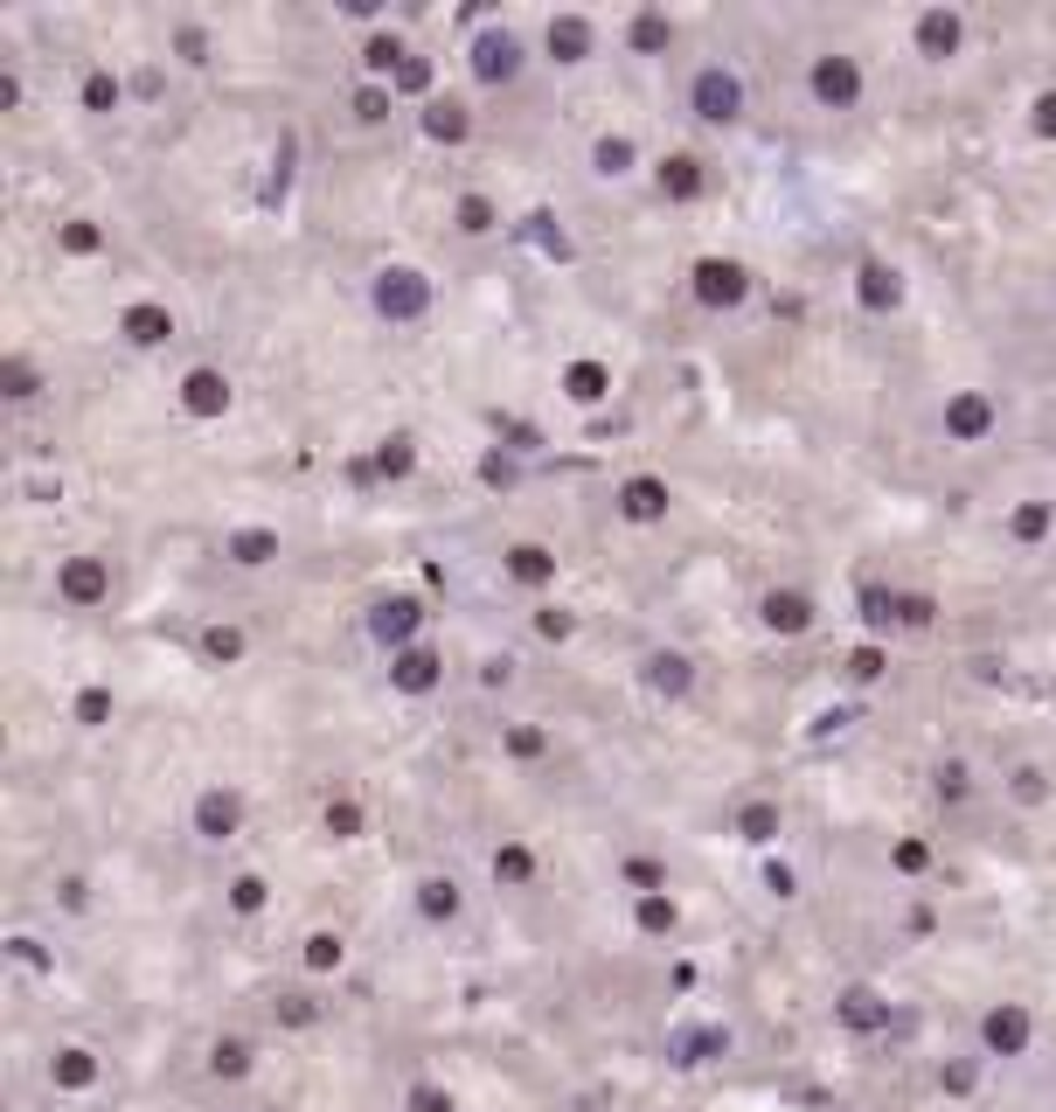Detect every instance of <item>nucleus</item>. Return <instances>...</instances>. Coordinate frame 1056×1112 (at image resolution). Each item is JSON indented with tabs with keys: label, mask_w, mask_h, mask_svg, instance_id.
<instances>
[{
	"label": "nucleus",
	"mask_w": 1056,
	"mask_h": 1112,
	"mask_svg": "<svg viewBox=\"0 0 1056 1112\" xmlns=\"http://www.w3.org/2000/svg\"><path fill=\"white\" fill-rule=\"evenodd\" d=\"M626 160H633L626 140H605V146H598V167H605V175H626Z\"/></svg>",
	"instance_id": "393cba45"
},
{
	"label": "nucleus",
	"mask_w": 1056,
	"mask_h": 1112,
	"mask_svg": "<svg viewBox=\"0 0 1056 1112\" xmlns=\"http://www.w3.org/2000/svg\"><path fill=\"white\" fill-rule=\"evenodd\" d=\"M424 911H452V890H445V883H424Z\"/></svg>",
	"instance_id": "4c0bfd02"
},
{
	"label": "nucleus",
	"mask_w": 1056,
	"mask_h": 1112,
	"mask_svg": "<svg viewBox=\"0 0 1056 1112\" xmlns=\"http://www.w3.org/2000/svg\"><path fill=\"white\" fill-rule=\"evenodd\" d=\"M125 334H132L140 348H160L167 334H175V320H167V307H132V313H125Z\"/></svg>",
	"instance_id": "9d476101"
},
{
	"label": "nucleus",
	"mask_w": 1056,
	"mask_h": 1112,
	"mask_svg": "<svg viewBox=\"0 0 1056 1112\" xmlns=\"http://www.w3.org/2000/svg\"><path fill=\"white\" fill-rule=\"evenodd\" d=\"M1015 536H1043V507H1022V515H1015Z\"/></svg>",
	"instance_id": "e433bc0d"
},
{
	"label": "nucleus",
	"mask_w": 1056,
	"mask_h": 1112,
	"mask_svg": "<svg viewBox=\"0 0 1056 1112\" xmlns=\"http://www.w3.org/2000/svg\"><path fill=\"white\" fill-rule=\"evenodd\" d=\"M63 243H70V251H91V243H98V230H91V223H70Z\"/></svg>",
	"instance_id": "f704fd0d"
},
{
	"label": "nucleus",
	"mask_w": 1056,
	"mask_h": 1112,
	"mask_svg": "<svg viewBox=\"0 0 1056 1112\" xmlns=\"http://www.w3.org/2000/svg\"><path fill=\"white\" fill-rule=\"evenodd\" d=\"M327 821H334V835H355V827H362V806H334Z\"/></svg>",
	"instance_id": "473e14b6"
},
{
	"label": "nucleus",
	"mask_w": 1056,
	"mask_h": 1112,
	"mask_svg": "<svg viewBox=\"0 0 1056 1112\" xmlns=\"http://www.w3.org/2000/svg\"><path fill=\"white\" fill-rule=\"evenodd\" d=\"M619 501H626V515H633V522H653L660 507H668V487H660V480H633Z\"/></svg>",
	"instance_id": "ddd939ff"
},
{
	"label": "nucleus",
	"mask_w": 1056,
	"mask_h": 1112,
	"mask_svg": "<svg viewBox=\"0 0 1056 1112\" xmlns=\"http://www.w3.org/2000/svg\"><path fill=\"white\" fill-rule=\"evenodd\" d=\"M418 1112H445V1099L439 1091H418Z\"/></svg>",
	"instance_id": "a19ab883"
},
{
	"label": "nucleus",
	"mask_w": 1056,
	"mask_h": 1112,
	"mask_svg": "<svg viewBox=\"0 0 1056 1112\" xmlns=\"http://www.w3.org/2000/svg\"><path fill=\"white\" fill-rule=\"evenodd\" d=\"M862 606H869V626H897V619H903L890 591H869V598H862Z\"/></svg>",
	"instance_id": "5701e85b"
},
{
	"label": "nucleus",
	"mask_w": 1056,
	"mask_h": 1112,
	"mask_svg": "<svg viewBox=\"0 0 1056 1112\" xmlns=\"http://www.w3.org/2000/svg\"><path fill=\"white\" fill-rule=\"evenodd\" d=\"M375 307L396 313V320L424 313V278H418V272H383V286H375Z\"/></svg>",
	"instance_id": "20e7f679"
},
{
	"label": "nucleus",
	"mask_w": 1056,
	"mask_h": 1112,
	"mask_svg": "<svg viewBox=\"0 0 1056 1112\" xmlns=\"http://www.w3.org/2000/svg\"><path fill=\"white\" fill-rule=\"evenodd\" d=\"M105 709H111V703H105V695H98V689H91V695H84V703H77V716H84V724H98V716H105Z\"/></svg>",
	"instance_id": "58836bf2"
},
{
	"label": "nucleus",
	"mask_w": 1056,
	"mask_h": 1112,
	"mask_svg": "<svg viewBox=\"0 0 1056 1112\" xmlns=\"http://www.w3.org/2000/svg\"><path fill=\"white\" fill-rule=\"evenodd\" d=\"M814 98L820 105H855L862 98V70L848 63V56H820L814 63Z\"/></svg>",
	"instance_id": "7ed1b4c3"
},
{
	"label": "nucleus",
	"mask_w": 1056,
	"mask_h": 1112,
	"mask_svg": "<svg viewBox=\"0 0 1056 1112\" xmlns=\"http://www.w3.org/2000/svg\"><path fill=\"white\" fill-rule=\"evenodd\" d=\"M765 626H779V633H806V626H814V606H806L800 591H771V598H765Z\"/></svg>",
	"instance_id": "0eeeda50"
},
{
	"label": "nucleus",
	"mask_w": 1056,
	"mask_h": 1112,
	"mask_svg": "<svg viewBox=\"0 0 1056 1112\" xmlns=\"http://www.w3.org/2000/svg\"><path fill=\"white\" fill-rule=\"evenodd\" d=\"M396 63H404V49H396V43H369V70H396Z\"/></svg>",
	"instance_id": "c85d7f7f"
},
{
	"label": "nucleus",
	"mask_w": 1056,
	"mask_h": 1112,
	"mask_svg": "<svg viewBox=\"0 0 1056 1112\" xmlns=\"http://www.w3.org/2000/svg\"><path fill=\"white\" fill-rule=\"evenodd\" d=\"M494 870L521 883V876H528V848H501V862H494Z\"/></svg>",
	"instance_id": "cd10ccee"
},
{
	"label": "nucleus",
	"mask_w": 1056,
	"mask_h": 1112,
	"mask_svg": "<svg viewBox=\"0 0 1056 1112\" xmlns=\"http://www.w3.org/2000/svg\"><path fill=\"white\" fill-rule=\"evenodd\" d=\"M550 49L563 56V63H577V56L591 49V28H584L577 14H571V22H550Z\"/></svg>",
	"instance_id": "2eb2a0df"
},
{
	"label": "nucleus",
	"mask_w": 1056,
	"mask_h": 1112,
	"mask_svg": "<svg viewBox=\"0 0 1056 1112\" xmlns=\"http://www.w3.org/2000/svg\"><path fill=\"white\" fill-rule=\"evenodd\" d=\"M987 425H994L987 397H952V404H946V431H952V439H980Z\"/></svg>",
	"instance_id": "6e6552de"
},
{
	"label": "nucleus",
	"mask_w": 1056,
	"mask_h": 1112,
	"mask_svg": "<svg viewBox=\"0 0 1056 1112\" xmlns=\"http://www.w3.org/2000/svg\"><path fill=\"white\" fill-rule=\"evenodd\" d=\"M272 550H278V542L264 536V529H251V536H237V542H230V557H237V563H264Z\"/></svg>",
	"instance_id": "4be33fe9"
},
{
	"label": "nucleus",
	"mask_w": 1056,
	"mask_h": 1112,
	"mask_svg": "<svg viewBox=\"0 0 1056 1112\" xmlns=\"http://www.w3.org/2000/svg\"><path fill=\"white\" fill-rule=\"evenodd\" d=\"M181 397H188V410H195V418H223V410H230V383H223L216 369H195Z\"/></svg>",
	"instance_id": "39448f33"
},
{
	"label": "nucleus",
	"mask_w": 1056,
	"mask_h": 1112,
	"mask_svg": "<svg viewBox=\"0 0 1056 1112\" xmlns=\"http://www.w3.org/2000/svg\"><path fill=\"white\" fill-rule=\"evenodd\" d=\"M507 751H515V758H536L542 738H536V730H515V738H507Z\"/></svg>",
	"instance_id": "c9c22d12"
},
{
	"label": "nucleus",
	"mask_w": 1056,
	"mask_h": 1112,
	"mask_svg": "<svg viewBox=\"0 0 1056 1112\" xmlns=\"http://www.w3.org/2000/svg\"><path fill=\"white\" fill-rule=\"evenodd\" d=\"M917 43H924V56H952V49H959V14L932 8V14L917 22Z\"/></svg>",
	"instance_id": "1a4fd4ad"
},
{
	"label": "nucleus",
	"mask_w": 1056,
	"mask_h": 1112,
	"mask_svg": "<svg viewBox=\"0 0 1056 1112\" xmlns=\"http://www.w3.org/2000/svg\"><path fill=\"white\" fill-rule=\"evenodd\" d=\"M571 397H577V404H598V397H605V369L577 362V369H571Z\"/></svg>",
	"instance_id": "aec40b11"
},
{
	"label": "nucleus",
	"mask_w": 1056,
	"mask_h": 1112,
	"mask_svg": "<svg viewBox=\"0 0 1056 1112\" xmlns=\"http://www.w3.org/2000/svg\"><path fill=\"white\" fill-rule=\"evenodd\" d=\"M737 111H744V84L730 77V70H703V77H695V119L730 125Z\"/></svg>",
	"instance_id": "f257e3e1"
},
{
	"label": "nucleus",
	"mask_w": 1056,
	"mask_h": 1112,
	"mask_svg": "<svg viewBox=\"0 0 1056 1112\" xmlns=\"http://www.w3.org/2000/svg\"><path fill=\"white\" fill-rule=\"evenodd\" d=\"M515 63H521L515 35H487L480 43V77H515Z\"/></svg>",
	"instance_id": "f8f14e48"
},
{
	"label": "nucleus",
	"mask_w": 1056,
	"mask_h": 1112,
	"mask_svg": "<svg viewBox=\"0 0 1056 1112\" xmlns=\"http://www.w3.org/2000/svg\"><path fill=\"white\" fill-rule=\"evenodd\" d=\"M1035 125H1043V133H1056V91H1049L1043 105H1035Z\"/></svg>",
	"instance_id": "ea45409f"
},
{
	"label": "nucleus",
	"mask_w": 1056,
	"mask_h": 1112,
	"mask_svg": "<svg viewBox=\"0 0 1056 1112\" xmlns=\"http://www.w3.org/2000/svg\"><path fill=\"white\" fill-rule=\"evenodd\" d=\"M660 188H668V195H695V188H703V160H695V154H668V160H660Z\"/></svg>",
	"instance_id": "9b49d317"
},
{
	"label": "nucleus",
	"mask_w": 1056,
	"mask_h": 1112,
	"mask_svg": "<svg viewBox=\"0 0 1056 1112\" xmlns=\"http://www.w3.org/2000/svg\"><path fill=\"white\" fill-rule=\"evenodd\" d=\"M63 598H77V606H98V598H105V563H98V557L63 563Z\"/></svg>",
	"instance_id": "423d86ee"
},
{
	"label": "nucleus",
	"mask_w": 1056,
	"mask_h": 1112,
	"mask_svg": "<svg viewBox=\"0 0 1056 1112\" xmlns=\"http://www.w3.org/2000/svg\"><path fill=\"white\" fill-rule=\"evenodd\" d=\"M375 633H383V639H404V633H418V606H410V598H396V606H383V612H375Z\"/></svg>",
	"instance_id": "a211bd4d"
},
{
	"label": "nucleus",
	"mask_w": 1056,
	"mask_h": 1112,
	"mask_svg": "<svg viewBox=\"0 0 1056 1112\" xmlns=\"http://www.w3.org/2000/svg\"><path fill=\"white\" fill-rule=\"evenodd\" d=\"M695 299H703V307H737V299H744V265H730V258H703V265H695Z\"/></svg>",
	"instance_id": "f03ea898"
},
{
	"label": "nucleus",
	"mask_w": 1056,
	"mask_h": 1112,
	"mask_svg": "<svg viewBox=\"0 0 1056 1112\" xmlns=\"http://www.w3.org/2000/svg\"><path fill=\"white\" fill-rule=\"evenodd\" d=\"M383 466H389V474H410V445L389 439V445H383Z\"/></svg>",
	"instance_id": "c756f323"
},
{
	"label": "nucleus",
	"mask_w": 1056,
	"mask_h": 1112,
	"mask_svg": "<svg viewBox=\"0 0 1056 1112\" xmlns=\"http://www.w3.org/2000/svg\"><path fill=\"white\" fill-rule=\"evenodd\" d=\"M195 821H202V835H230V827H237V793H209Z\"/></svg>",
	"instance_id": "dca6fc26"
},
{
	"label": "nucleus",
	"mask_w": 1056,
	"mask_h": 1112,
	"mask_svg": "<svg viewBox=\"0 0 1056 1112\" xmlns=\"http://www.w3.org/2000/svg\"><path fill=\"white\" fill-rule=\"evenodd\" d=\"M771 827H779L771 806H751V814H744V835H751V841H771Z\"/></svg>",
	"instance_id": "a878e982"
},
{
	"label": "nucleus",
	"mask_w": 1056,
	"mask_h": 1112,
	"mask_svg": "<svg viewBox=\"0 0 1056 1112\" xmlns=\"http://www.w3.org/2000/svg\"><path fill=\"white\" fill-rule=\"evenodd\" d=\"M8 397H35V369L28 362H8Z\"/></svg>",
	"instance_id": "bb28decb"
},
{
	"label": "nucleus",
	"mask_w": 1056,
	"mask_h": 1112,
	"mask_svg": "<svg viewBox=\"0 0 1056 1112\" xmlns=\"http://www.w3.org/2000/svg\"><path fill=\"white\" fill-rule=\"evenodd\" d=\"M459 230H487V202H459Z\"/></svg>",
	"instance_id": "72a5a7b5"
},
{
	"label": "nucleus",
	"mask_w": 1056,
	"mask_h": 1112,
	"mask_svg": "<svg viewBox=\"0 0 1056 1112\" xmlns=\"http://www.w3.org/2000/svg\"><path fill=\"white\" fill-rule=\"evenodd\" d=\"M862 299H869V307H897V278L883 265H869V272H862Z\"/></svg>",
	"instance_id": "412c9836"
},
{
	"label": "nucleus",
	"mask_w": 1056,
	"mask_h": 1112,
	"mask_svg": "<svg viewBox=\"0 0 1056 1112\" xmlns=\"http://www.w3.org/2000/svg\"><path fill=\"white\" fill-rule=\"evenodd\" d=\"M237 647H243V639H237L230 626H216V633H209V654H216V661H230V654H237Z\"/></svg>",
	"instance_id": "7c9ffc66"
},
{
	"label": "nucleus",
	"mask_w": 1056,
	"mask_h": 1112,
	"mask_svg": "<svg viewBox=\"0 0 1056 1112\" xmlns=\"http://www.w3.org/2000/svg\"><path fill=\"white\" fill-rule=\"evenodd\" d=\"M1022 1036H1029V1015H1022V1008L987 1015V1043H994V1050H1022Z\"/></svg>",
	"instance_id": "4468645a"
},
{
	"label": "nucleus",
	"mask_w": 1056,
	"mask_h": 1112,
	"mask_svg": "<svg viewBox=\"0 0 1056 1112\" xmlns=\"http://www.w3.org/2000/svg\"><path fill=\"white\" fill-rule=\"evenodd\" d=\"M633 43H639V49H660V43H668V22H660V14H639Z\"/></svg>",
	"instance_id": "b1692460"
},
{
	"label": "nucleus",
	"mask_w": 1056,
	"mask_h": 1112,
	"mask_svg": "<svg viewBox=\"0 0 1056 1112\" xmlns=\"http://www.w3.org/2000/svg\"><path fill=\"white\" fill-rule=\"evenodd\" d=\"M507 571H515L521 584H550V550H536V542H521V550L507 557Z\"/></svg>",
	"instance_id": "f3484780"
},
{
	"label": "nucleus",
	"mask_w": 1056,
	"mask_h": 1112,
	"mask_svg": "<svg viewBox=\"0 0 1056 1112\" xmlns=\"http://www.w3.org/2000/svg\"><path fill=\"white\" fill-rule=\"evenodd\" d=\"M431 133H439V140L452 133V140H459V133H466V119H459V111H431Z\"/></svg>",
	"instance_id": "2f4dec72"
},
{
	"label": "nucleus",
	"mask_w": 1056,
	"mask_h": 1112,
	"mask_svg": "<svg viewBox=\"0 0 1056 1112\" xmlns=\"http://www.w3.org/2000/svg\"><path fill=\"white\" fill-rule=\"evenodd\" d=\"M396 682H404V689H431V682H439V661H431V654H396Z\"/></svg>",
	"instance_id": "6ab92c4d"
}]
</instances>
